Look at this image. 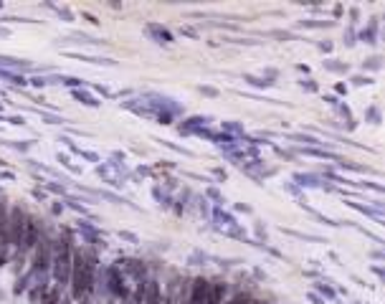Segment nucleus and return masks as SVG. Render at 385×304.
<instances>
[{
    "mask_svg": "<svg viewBox=\"0 0 385 304\" xmlns=\"http://www.w3.org/2000/svg\"><path fill=\"white\" fill-rule=\"evenodd\" d=\"M206 289H208V284H206V281H198L195 291H192V304H200V302H206Z\"/></svg>",
    "mask_w": 385,
    "mask_h": 304,
    "instance_id": "1",
    "label": "nucleus"
}]
</instances>
